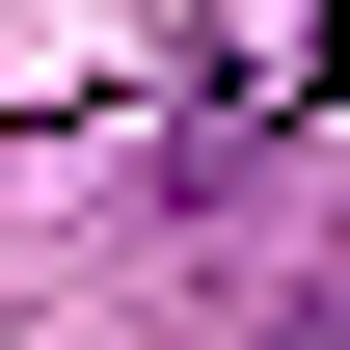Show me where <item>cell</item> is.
<instances>
[{"label": "cell", "mask_w": 350, "mask_h": 350, "mask_svg": "<svg viewBox=\"0 0 350 350\" xmlns=\"http://www.w3.org/2000/svg\"><path fill=\"white\" fill-rule=\"evenodd\" d=\"M350 81V0H189V108H216V135H297Z\"/></svg>", "instance_id": "cell-1"}, {"label": "cell", "mask_w": 350, "mask_h": 350, "mask_svg": "<svg viewBox=\"0 0 350 350\" xmlns=\"http://www.w3.org/2000/svg\"><path fill=\"white\" fill-rule=\"evenodd\" d=\"M269 350H350V297H323V323H269Z\"/></svg>", "instance_id": "cell-2"}]
</instances>
